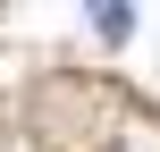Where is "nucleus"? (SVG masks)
Wrapping results in <instances>:
<instances>
[{
	"instance_id": "f257e3e1",
	"label": "nucleus",
	"mask_w": 160,
	"mask_h": 152,
	"mask_svg": "<svg viewBox=\"0 0 160 152\" xmlns=\"http://www.w3.org/2000/svg\"><path fill=\"white\" fill-rule=\"evenodd\" d=\"M93 34L127 42V34H135V8H127V0H93Z\"/></svg>"
}]
</instances>
